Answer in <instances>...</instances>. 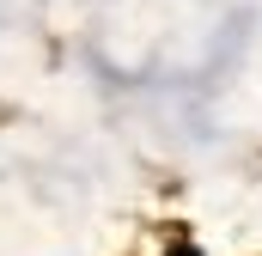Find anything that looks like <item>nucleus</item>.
I'll return each instance as SVG.
<instances>
[{"label":"nucleus","instance_id":"f257e3e1","mask_svg":"<svg viewBox=\"0 0 262 256\" xmlns=\"http://www.w3.org/2000/svg\"><path fill=\"white\" fill-rule=\"evenodd\" d=\"M165 256H201V250H195V244H189V238H177V244H171V250H165Z\"/></svg>","mask_w":262,"mask_h":256}]
</instances>
